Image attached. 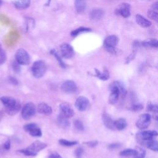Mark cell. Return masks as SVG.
Returning <instances> with one entry per match:
<instances>
[{
	"mask_svg": "<svg viewBox=\"0 0 158 158\" xmlns=\"http://www.w3.org/2000/svg\"><path fill=\"white\" fill-rule=\"evenodd\" d=\"M6 60V54L3 49L0 50V65L3 64Z\"/></svg>",
	"mask_w": 158,
	"mask_h": 158,
	"instance_id": "37",
	"label": "cell"
},
{
	"mask_svg": "<svg viewBox=\"0 0 158 158\" xmlns=\"http://www.w3.org/2000/svg\"><path fill=\"white\" fill-rule=\"evenodd\" d=\"M135 153V149H125L120 152V155L122 157H130V156H134Z\"/></svg>",
	"mask_w": 158,
	"mask_h": 158,
	"instance_id": "31",
	"label": "cell"
},
{
	"mask_svg": "<svg viewBox=\"0 0 158 158\" xmlns=\"http://www.w3.org/2000/svg\"><path fill=\"white\" fill-rule=\"evenodd\" d=\"M48 158H62V156L58 154L57 152H53L52 153H51L49 156H48Z\"/></svg>",
	"mask_w": 158,
	"mask_h": 158,
	"instance_id": "41",
	"label": "cell"
},
{
	"mask_svg": "<svg viewBox=\"0 0 158 158\" xmlns=\"http://www.w3.org/2000/svg\"><path fill=\"white\" fill-rule=\"evenodd\" d=\"M143 46L145 47H150V48H157L158 43L157 40L155 38H149L146 39L143 42Z\"/></svg>",
	"mask_w": 158,
	"mask_h": 158,
	"instance_id": "27",
	"label": "cell"
},
{
	"mask_svg": "<svg viewBox=\"0 0 158 158\" xmlns=\"http://www.w3.org/2000/svg\"><path fill=\"white\" fill-rule=\"evenodd\" d=\"M157 135V133L155 130H146L137 133L136 137L138 138V141H141V143L143 144L146 141L153 139Z\"/></svg>",
	"mask_w": 158,
	"mask_h": 158,
	"instance_id": "9",
	"label": "cell"
},
{
	"mask_svg": "<svg viewBox=\"0 0 158 158\" xmlns=\"http://www.w3.org/2000/svg\"><path fill=\"white\" fill-rule=\"evenodd\" d=\"M23 129L25 131L28 132L31 136L34 137H40L42 135V132L39 127L33 123H28L23 127Z\"/></svg>",
	"mask_w": 158,
	"mask_h": 158,
	"instance_id": "11",
	"label": "cell"
},
{
	"mask_svg": "<svg viewBox=\"0 0 158 158\" xmlns=\"http://www.w3.org/2000/svg\"><path fill=\"white\" fill-rule=\"evenodd\" d=\"M83 153V149L81 147H78L75 151V156L76 158H81Z\"/></svg>",
	"mask_w": 158,
	"mask_h": 158,
	"instance_id": "38",
	"label": "cell"
},
{
	"mask_svg": "<svg viewBox=\"0 0 158 158\" xmlns=\"http://www.w3.org/2000/svg\"><path fill=\"white\" fill-rule=\"evenodd\" d=\"M135 153L134 155L135 158H144L146 156V151L141 147H136L135 149Z\"/></svg>",
	"mask_w": 158,
	"mask_h": 158,
	"instance_id": "28",
	"label": "cell"
},
{
	"mask_svg": "<svg viewBox=\"0 0 158 158\" xmlns=\"http://www.w3.org/2000/svg\"><path fill=\"white\" fill-rule=\"evenodd\" d=\"M57 122L59 126L64 129H67L70 127V122L69 118L60 114L57 118Z\"/></svg>",
	"mask_w": 158,
	"mask_h": 158,
	"instance_id": "18",
	"label": "cell"
},
{
	"mask_svg": "<svg viewBox=\"0 0 158 158\" xmlns=\"http://www.w3.org/2000/svg\"><path fill=\"white\" fill-rule=\"evenodd\" d=\"M51 54H52V55L55 57V58L57 59V60L58 61V62H59V64H60V65L62 67H63V68H65V63L63 62V60L61 59V58H60V57L59 56V55L58 54V53H57L54 49L51 50Z\"/></svg>",
	"mask_w": 158,
	"mask_h": 158,
	"instance_id": "33",
	"label": "cell"
},
{
	"mask_svg": "<svg viewBox=\"0 0 158 158\" xmlns=\"http://www.w3.org/2000/svg\"><path fill=\"white\" fill-rule=\"evenodd\" d=\"M110 84L115 86L117 88V89H118V91H119L120 96L122 98H124L127 95V91L125 86H124V85L122 82H121L120 81H114Z\"/></svg>",
	"mask_w": 158,
	"mask_h": 158,
	"instance_id": "21",
	"label": "cell"
},
{
	"mask_svg": "<svg viewBox=\"0 0 158 158\" xmlns=\"http://www.w3.org/2000/svg\"><path fill=\"white\" fill-rule=\"evenodd\" d=\"M4 148L6 150H9L10 149V141L9 139L7 140L5 142V143L4 144Z\"/></svg>",
	"mask_w": 158,
	"mask_h": 158,
	"instance_id": "45",
	"label": "cell"
},
{
	"mask_svg": "<svg viewBox=\"0 0 158 158\" xmlns=\"http://www.w3.org/2000/svg\"><path fill=\"white\" fill-rule=\"evenodd\" d=\"M104 12L101 9L96 8L93 9L90 12V18L94 20H98L102 19L103 17Z\"/></svg>",
	"mask_w": 158,
	"mask_h": 158,
	"instance_id": "22",
	"label": "cell"
},
{
	"mask_svg": "<svg viewBox=\"0 0 158 158\" xmlns=\"http://www.w3.org/2000/svg\"><path fill=\"white\" fill-rule=\"evenodd\" d=\"M15 8L18 9H25L30 6V0H15L12 2Z\"/></svg>",
	"mask_w": 158,
	"mask_h": 158,
	"instance_id": "20",
	"label": "cell"
},
{
	"mask_svg": "<svg viewBox=\"0 0 158 158\" xmlns=\"http://www.w3.org/2000/svg\"><path fill=\"white\" fill-rule=\"evenodd\" d=\"M95 72H96L95 76L101 80L106 81L109 78V72L107 69H104L102 72L95 69Z\"/></svg>",
	"mask_w": 158,
	"mask_h": 158,
	"instance_id": "24",
	"label": "cell"
},
{
	"mask_svg": "<svg viewBox=\"0 0 158 158\" xmlns=\"http://www.w3.org/2000/svg\"><path fill=\"white\" fill-rule=\"evenodd\" d=\"M148 16L152 20H155V21H157L158 20V12H157V10L154 9H151V10H148Z\"/></svg>",
	"mask_w": 158,
	"mask_h": 158,
	"instance_id": "32",
	"label": "cell"
},
{
	"mask_svg": "<svg viewBox=\"0 0 158 158\" xmlns=\"http://www.w3.org/2000/svg\"><path fill=\"white\" fill-rule=\"evenodd\" d=\"M2 118V113L0 111V120H1Z\"/></svg>",
	"mask_w": 158,
	"mask_h": 158,
	"instance_id": "46",
	"label": "cell"
},
{
	"mask_svg": "<svg viewBox=\"0 0 158 158\" xmlns=\"http://www.w3.org/2000/svg\"><path fill=\"white\" fill-rule=\"evenodd\" d=\"M143 144H145L146 146L148 149H149L152 151H157V150H158V143H157V140L154 139V138L148 140V141H146Z\"/></svg>",
	"mask_w": 158,
	"mask_h": 158,
	"instance_id": "25",
	"label": "cell"
},
{
	"mask_svg": "<svg viewBox=\"0 0 158 158\" xmlns=\"http://www.w3.org/2000/svg\"><path fill=\"white\" fill-rule=\"evenodd\" d=\"M12 67H13V69L14 70L15 72H19L20 70V66H19V64L16 62H14L12 65Z\"/></svg>",
	"mask_w": 158,
	"mask_h": 158,
	"instance_id": "43",
	"label": "cell"
},
{
	"mask_svg": "<svg viewBox=\"0 0 158 158\" xmlns=\"http://www.w3.org/2000/svg\"><path fill=\"white\" fill-rule=\"evenodd\" d=\"M47 70L46 65L41 60L35 61L31 67V72L34 77L40 78L43 77Z\"/></svg>",
	"mask_w": 158,
	"mask_h": 158,
	"instance_id": "3",
	"label": "cell"
},
{
	"mask_svg": "<svg viewBox=\"0 0 158 158\" xmlns=\"http://www.w3.org/2000/svg\"><path fill=\"white\" fill-rule=\"evenodd\" d=\"M136 22L138 25L143 28H147L151 25V22L140 14H136Z\"/></svg>",
	"mask_w": 158,
	"mask_h": 158,
	"instance_id": "19",
	"label": "cell"
},
{
	"mask_svg": "<svg viewBox=\"0 0 158 158\" xmlns=\"http://www.w3.org/2000/svg\"><path fill=\"white\" fill-rule=\"evenodd\" d=\"M0 101L4 106L6 112L9 115L16 114L21 108V104L19 101L10 96H2Z\"/></svg>",
	"mask_w": 158,
	"mask_h": 158,
	"instance_id": "1",
	"label": "cell"
},
{
	"mask_svg": "<svg viewBox=\"0 0 158 158\" xmlns=\"http://www.w3.org/2000/svg\"><path fill=\"white\" fill-rule=\"evenodd\" d=\"M127 126V122L123 118H120L114 120V128L118 130H123Z\"/></svg>",
	"mask_w": 158,
	"mask_h": 158,
	"instance_id": "23",
	"label": "cell"
},
{
	"mask_svg": "<svg viewBox=\"0 0 158 158\" xmlns=\"http://www.w3.org/2000/svg\"><path fill=\"white\" fill-rule=\"evenodd\" d=\"M117 12L122 17L127 18L130 15V5L127 3H122L119 5Z\"/></svg>",
	"mask_w": 158,
	"mask_h": 158,
	"instance_id": "15",
	"label": "cell"
},
{
	"mask_svg": "<svg viewBox=\"0 0 158 158\" xmlns=\"http://www.w3.org/2000/svg\"><path fill=\"white\" fill-rule=\"evenodd\" d=\"M75 6L76 10L78 13H82L86 9V2L85 0H75Z\"/></svg>",
	"mask_w": 158,
	"mask_h": 158,
	"instance_id": "26",
	"label": "cell"
},
{
	"mask_svg": "<svg viewBox=\"0 0 158 158\" xmlns=\"http://www.w3.org/2000/svg\"><path fill=\"white\" fill-rule=\"evenodd\" d=\"M15 57L16 62L19 65H27L30 64V55L28 53V52L23 48H20L17 50L15 54Z\"/></svg>",
	"mask_w": 158,
	"mask_h": 158,
	"instance_id": "5",
	"label": "cell"
},
{
	"mask_svg": "<svg viewBox=\"0 0 158 158\" xmlns=\"http://www.w3.org/2000/svg\"><path fill=\"white\" fill-rule=\"evenodd\" d=\"M85 144H86V146L91 147V148H94L95 146H96L98 144V141L96 140H94V141H89L87 142H85L84 143Z\"/></svg>",
	"mask_w": 158,
	"mask_h": 158,
	"instance_id": "39",
	"label": "cell"
},
{
	"mask_svg": "<svg viewBox=\"0 0 158 158\" xmlns=\"http://www.w3.org/2000/svg\"><path fill=\"white\" fill-rule=\"evenodd\" d=\"M143 109V105L141 104H139V103L133 104L130 108V109L133 112H139V111Z\"/></svg>",
	"mask_w": 158,
	"mask_h": 158,
	"instance_id": "36",
	"label": "cell"
},
{
	"mask_svg": "<svg viewBox=\"0 0 158 158\" xmlns=\"http://www.w3.org/2000/svg\"><path fill=\"white\" fill-rule=\"evenodd\" d=\"M75 106L78 110L80 112H84L89 108V101L87 98L83 96H80L77 98Z\"/></svg>",
	"mask_w": 158,
	"mask_h": 158,
	"instance_id": "10",
	"label": "cell"
},
{
	"mask_svg": "<svg viewBox=\"0 0 158 158\" xmlns=\"http://www.w3.org/2000/svg\"><path fill=\"white\" fill-rule=\"evenodd\" d=\"M109 88L110 89V93L109 97V102L111 104H115L118 100L120 96L119 91L117 88L112 84L110 85Z\"/></svg>",
	"mask_w": 158,
	"mask_h": 158,
	"instance_id": "14",
	"label": "cell"
},
{
	"mask_svg": "<svg viewBox=\"0 0 158 158\" xmlns=\"http://www.w3.org/2000/svg\"><path fill=\"white\" fill-rule=\"evenodd\" d=\"M118 42V38L115 35L108 36L104 41V48L105 49L112 54L116 52V46Z\"/></svg>",
	"mask_w": 158,
	"mask_h": 158,
	"instance_id": "4",
	"label": "cell"
},
{
	"mask_svg": "<svg viewBox=\"0 0 158 158\" xmlns=\"http://www.w3.org/2000/svg\"><path fill=\"white\" fill-rule=\"evenodd\" d=\"M61 114L65 116L67 118H70L74 115V111L71 106L67 102H62L59 106Z\"/></svg>",
	"mask_w": 158,
	"mask_h": 158,
	"instance_id": "13",
	"label": "cell"
},
{
	"mask_svg": "<svg viewBox=\"0 0 158 158\" xmlns=\"http://www.w3.org/2000/svg\"><path fill=\"white\" fill-rule=\"evenodd\" d=\"M149 1H150V0H149Z\"/></svg>",
	"mask_w": 158,
	"mask_h": 158,
	"instance_id": "49",
	"label": "cell"
},
{
	"mask_svg": "<svg viewBox=\"0 0 158 158\" xmlns=\"http://www.w3.org/2000/svg\"><path fill=\"white\" fill-rule=\"evenodd\" d=\"M47 144L40 141H35L25 149L18 150V152L27 156H35L38 152L46 148Z\"/></svg>",
	"mask_w": 158,
	"mask_h": 158,
	"instance_id": "2",
	"label": "cell"
},
{
	"mask_svg": "<svg viewBox=\"0 0 158 158\" xmlns=\"http://www.w3.org/2000/svg\"><path fill=\"white\" fill-rule=\"evenodd\" d=\"M59 143L63 146L65 147H71L78 143L77 141H70L65 139H60L59 140Z\"/></svg>",
	"mask_w": 158,
	"mask_h": 158,
	"instance_id": "29",
	"label": "cell"
},
{
	"mask_svg": "<svg viewBox=\"0 0 158 158\" xmlns=\"http://www.w3.org/2000/svg\"><path fill=\"white\" fill-rule=\"evenodd\" d=\"M60 89L64 93L73 94L77 91V86L73 81L68 80L62 83L60 86Z\"/></svg>",
	"mask_w": 158,
	"mask_h": 158,
	"instance_id": "8",
	"label": "cell"
},
{
	"mask_svg": "<svg viewBox=\"0 0 158 158\" xmlns=\"http://www.w3.org/2000/svg\"><path fill=\"white\" fill-rule=\"evenodd\" d=\"M2 4V0H0V7L1 6Z\"/></svg>",
	"mask_w": 158,
	"mask_h": 158,
	"instance_id": "47",
	"label": "cell"
},
{
	"mask_svg": "<svg viewBox=\"0 0 158 158\" xmlns=\"http://www.w3.org/2000/svg\"><path fill=\"white\" fill-rule=\"evenodd\" d=\"M9 81L10 83H12V85H17L18 84V80L15 78L12 77H10L9 78Z\"/></svg>",
	"mask_w": 158,
	"mask_h": 158,
	"instance_id": "44",
	"label": "cell"
},
{
	"mask_svg": "<svg viewBox=\"0 0 158 158\" xmlns=\"http://www.w3.org/2000/svg\"><path fill=\"white\" fill-rule=\"evenodd\" d=\"M36 112V107L35 104L31 102L26 103L22 107L21 115L24 120H29Z\"/></svg>",
	"mask_w": 158,
	"mask_h": 158,
	"instance_id": "6",
	"label": "cell"
},
{
	"mask_svg": "<svg viewBox=\"0 0 158 158\" xmlns=\"http://www.w3.org/2000/svg\"><path fill=\"white\" fill-rule=\"evenodd\" d=\"M37 111L38 113L42 115H49L51 114L52 110L51 107L47 104L46 103L41 102L37 106Z\"/></svg>",
	"mask_w": 158,
	"mask_h": 158,
	"instance_id": "16",
	"label": "cell"
},
{
	"mask_svg": "<svg viewBox=\"0 0 158 158\" xmlns=\"http://www.w3.org/2000/svg\"><path fill=\"white\" fill-rule=\"evenodd\" d=\"M91 31L90 28H86V27H80L78 28H77L74 30H73L71 32V36H76L77 35H78L79 34L83 33V32H87V31Z\"/></svg>",
	"mask_w": 158,
	"mask_h": 158,
	"instance_id": "30",
	"label": "cell"
},
{
	"mask_svg": "<svg viewBox=\"0 0 158 158\" xmlns=\"http://www.w3.org/2000/svg\"><path fill=\"white\" fill-rule=\"evenodd\" d=\"M151 122V116L149 114L141 115L136 122V127L140 130H144L148 127Z\"/></svg>",
	"mask_w": 158,
	"mask_h": 158,
	"instance_id": "7",
	"label": "cell"
},
{
	"mask_svg": "<svg viewBox=\"0 0 158 158\" xmlns=\"http://www.w3.org/2000/svg\"><path fill=\"white\" fill-rule=\"evenodd\" d=\"M73 124H74L75 128L79 131H83L85 128L83 122L80 120H75L74 121Z\"/></svg>",
	"mask_w": 158,
	"mask_h": 158,
	"instance_id": "35",
	"label": "cell"
},
{
	"mask_svg": "<svg viewBox=\"0 0 158 158\" xmlns=\"http://www.w3.org/2000/svg\"><path fill=\"white\" fill-rule=\"evenodd\" d=\"M146 110H147V111H149V112H152L157 113L158 111V107L156 104H152L151 102H149V103H148Z\"/></svg>",
	"mask_w": 158,
	"mask_h": 158,
	"instance_id": "34",
	"label": "cell"
},
{
	"mask_svg": "<svg viewBox=\"0 0 158 158\" xmlns=\"http://www.w3.org/2000/svg\"><path fill=\"white\" fill-rule=\"evenodd\" d=\"M2 46H1V43H0V50L1 49H2Z\"/></svg>",
	"mask_w": 158,
	"mask_h": 158,
	"instance_id": "48",
	"label": "cell"
},
{
	"mask_svg": "<svg viewBox=\"0 0 158 158\" xmlns=\"http://www.w3.org/2000/svg\"><path fill=\"white\" fill-rule=\"evenodd\" d=\"M102 120L104 125L109 129L115 130L114 128V120L112 117L107 113H103L102 115Z\"/></svg>",
	"mask_w": 158,
	"mask_h": 158,
	"instance_id": "17",
	"label": "cell"
},
{
	"mask_svg": "<svg viewBox=\"0 0 158 158\" xmlns=\"http://www.w3.org/2000/svg\"><path fill=\"white\" fill-rule=\"evenodd\" d=\"M135 54H136L135 52H133L129 56H128V57L126 59V63L127 64L129 63L131 60L134 59V58L135 57Z\"/></svg>",
	"mask_w": 158,
	"mask_h": 158,
	"instance_id": "42",
	"label": "cell"
},
{
	"mask_svg": "<svg viewBox=\"0 0 158 158\" xmlns=\"http://www.w3.org/2000/svg\"><path fill=\"white\" fill-rule=\"evenodd\" d=\"M120 144L118 143H112L110 144H109L108 146V148L110 149H117L118 148L120 147Z\"/></svg>",
	"mask_w": 158,
	"mask_h": 158,
	"instance_id": "40",
	"label": "cell"
},
{
	"mask_svg": "<svg viewBox=\"0 0 158 158\" xmlns=\"http://www.w3.org/2000/svg\"><path fill=\"white\" fill-rule=\"evenodd\" d=\"M61 56L65 59H70L74 54L75 52L73 48L67 43H63L60 47Z\"/></svg>",
	"mask_w": 158,
	"mask_h": 158,
	"instance_id": "12",
	"label": "cell"
}]
</instances>
